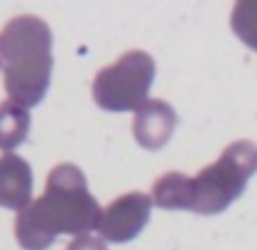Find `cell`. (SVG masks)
<instances>
[{
  "label": "cell",
  "instance_id": "cell-1",
  "mask_svg": "<svg viewBox=\"0 0 257 250\" xmlns=\"http://www.w3.org/2000/svg\"><path fill=\"white\" fill-rule=\"evenodd\" d=\"M100 218L102 207L89 193L84 173L73 164H59L48 173L44 196L19 212L14 234L23 250H46L59 234L98 230Z\"/></svg>",
  "mask_w": 257,
  "mask_h": 250
},
{
  "label": "cell",
  "instance_id": "cell-2",
  "mask_svg": "<svg viewBox=\"0 0 257 250\" xmlns=\"http://www.w3.org/2000/svg\"><path fill=\"white\" fill-rule=\"evenodd\" d=\"M0 53L10 100L34 107L44 100L53 75V32L39 16H16L0 32Z\"/></svg>",
  "mask_w": 257,
  "mask_h": 250
},
{
  "label": "cell",
  "instance_id": "cell-3",
  "mask_svg": "<svg viewBox=\"0 0 257 250\" xmlns=\"http://www.w3.org/2000/svg\"><path fill=\"white\" fill-rule=\"evenodd\" d=\"M257 171V146L252 141H234L223 155L198 175H194V207L191 212L212 216L228 209L230 202L246 189Z\"/></svg>",
  "mask_w": 257,
  "mask_h": 250
},
{
  "label": "cell",
  "instance_id": "cell-4",
  "mask_svg": "<svg viewBox=\"0 0 257 250\" xmlns=\"http://www.w3.org/2000/svg\"><path fill=\"white\" fill-rule=\"evenodd\" d=\"M155 80V62L144 50H130L118 62L98 71L91 96L100 109L137 111L146 100Z\"/></svg>",
  "mask_w": 257,
  "mask_h": 250
},
{
  "label": "cell",
  "instance_id": "cell-5",
  "mask_svg": "<svg viewBox=\"0 0 257 250\" xmlns=\"http://www.w3.org/2000/svg\"><path fill=\"white\" fill-rule=\"evenodd\" d=\"M153 198L141 191H132L125 196H118L114 202L102 209L100 218V239L112 243H125L132 241L146 227L151 218Z\"/></svg>",
  "mask_w": 257,
  "mask_h": 250
},
{
  "label": "cell",
  "instance_id": "cell-6",
  "mask_svg": "<svg viewBox=\"0 0 257 250\" xmlns=\"http://www.w3.org/2000/svg\"><path fill=\"white\" fill-rule=\"evenodd\" d=\"M175 125H178V114L173 107L166 100L153 98V100H146L135 111L132 132H135V139L141 148L160 150L173 137Z\"/></svg>",
  "mask_w": 257,
  "mask_h": 250
},
{
  "label": "cell",
  "instance_id": "cell-7",
  "mask_svg": "<svg viewBox=\"0 0 257 250\" xmlns=\"http://www.w3.org/2000/svg\"><path fill=\"white\" fill-rule=\"evenodd\" d=\"M32 202V169L14 153L0 155V207L25 209Z\"/></svg>",
  "mask_w": 257,
  "mask_h": 250
},
{
  "label": "cell",
  "instance_id": "cell-8",
  "mask_svg": "<svg viewBox=\"0 0 257 250\" xmlns=\"http://www.w3.org/2000/svg\"><path fill=\"white\" fill-rule=\"evenodd\" d=\"M153 205L162 209H189L194 207V178L185 173H166L153 184Z\"/></svg>",
  "mask_w": 257,
  "mask_h": 250
},
{
  "label": "cell",
  "instance_id": "cell-9",
  "mask_svg": "<svg viewBox=\"0 0 257 250\" xmlns=\"http://www.w3.org/2000/svg\"><path fill=\"white\" fill-rule=\"evenodd\" d=\"M32 116L30 109L14 100L0 102V150H14L21 146L30 135Z\"/></svg>",
  "mask_w": 257,
  "mask_h": 250
},
{
  "label": "cell",
  "instance_id": "cell-10",
  "mask_svg": "<svg viewBox=\"0 0 257 250\" xmlns=\"http://www.w3.org/2000/svg\"><path fill=\"white\" fill-rule=\"evenodd\" d=\"M232 32L248 48L257 50V0H239L230 16Z\"/></svg>",
  "mask_w": 257,
  "mask_h": 250
},
{
  "label": "cell",
  "instance_id": "cell-11",
  "mask_svg": "<svg viewBox=\"0 0 257 250\" xmlns=\"http://www.w3.org/2000/svg\"><path fill=\"white\" fill-rule=\"evenodd\" d=\"M66 250H107V245H105V239H100V236L82 234V236H75L66 245Z\"/></svg>",
  "mask_w": 257,
  "mask_h": 250
},
{
  "label": "cell",
  "instance_id": "cell-12",
  "mask_svg": "<svg viewBox=\"0 0 257 250\" xmlns=\"http://www.w3.org/2000/svg\"><path fill=\"white\" fill-rule=\"evenodd\" d=\"M0 66H3V53H0Z\"/></svg>",
  "mask_w": 257,
  "mask_h": 250
}]
</instances>
